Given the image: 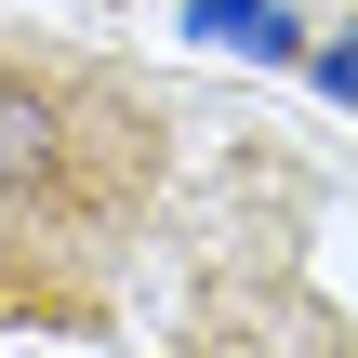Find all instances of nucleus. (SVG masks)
<instances>
[{
  "mask_svg": "<svg viewBox=\"0 0 358 358\" xmlns=\"http://www.w3.org/2000/svg\"><path fill=\"white\" fill-rule=\"evenodd\" d=\"M173 173L159 93L93 53L0 40V319H93Z\"/></svg>",
  "mask_w": 358,
  "mask_h": 358,
  "instance_id": "f257e3e1",
  "label": "nucleus"
},
{
  "mask_svg": "<svg viewBox=\"0 0 358 358\" xmlns=\"http://www.w3.org/2000/svg\"><path fill=\"white\" fill-rule=\"evenodd\" d=\"M186 27H199L213 53H266V66H292V53H306V27H292L279 0H186Z\"/></svg>",
  "mask_w": 358,
  "mask_h": 358,
  "instance_id": "f03ea898",
  "label": "nucleus"
},
{
  "mask_svg": "<svg viewBox=\"0 0 358 358\" xmlns=\"http://www.w3.org/2000/svg\"><path fill=\"white\" fill-rule=\"evenodd\" d=\"M319 80H332V93L358 106V40H332V53H319Z\"/></svg>",
  "mask_w": 358,
  "mask_h": 358,
  "instance_id": "7ed1b4c3",
  "label": "nucleus"
}]
</instances>
